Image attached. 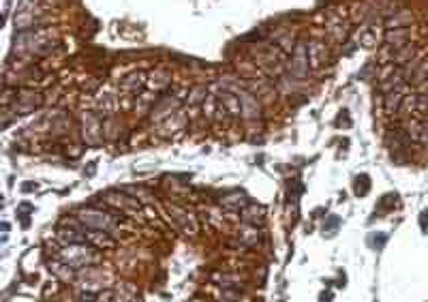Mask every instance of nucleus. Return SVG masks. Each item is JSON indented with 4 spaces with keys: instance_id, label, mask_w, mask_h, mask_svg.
I'll return each mask as SVG.
<instances>
[{
    "instance_id": "3",
    "label": "nucleus",
    "mask_w": 428,
    "mask_h": 302,
    "mask_svg": "<svg viewBox=\"0 0 428 302\" xmlns=\"http://www.w3.org/2000/svg\"><path fill=\"white\" fill-rule=\"evenodd\" d=\"M82 232H84L86 242H92V244H96V246H105V249H112V246H114V240L109 238L107 234L96 232L94 228H90V230H82Z\"/></svg>"
},
{
    "instance_id": "1",
    "label": "nucleus",
    "mask_w": 428,
    "mask_h": 302,
    "mask_svg": "<svg viewBox=\"0 0 428 302\" xmlns=\"http://www.w3.org/2000/svg\"><path fill=\"white\" fill-rule=\"evenodd\" d=\"M98 253L88 249V246H80V244H69L67 249L62 251V262L69 266H88L96 262Z\"/></svg>"
},
{
    "instance_id": "6",
    "label": "nucleus",
    "mask_w": 428,
    "mask_h": 302,
    "mask_svg": "<svg viewBox=\"0 0 428 302\" xmlns=\"http://www.w3.org/2000/svg\"><path fill=\"white\" fill-rule=\"evenodd\" d=\"M426 217H428V212H426Z\"/></svg>"
},
{
    "instance_id": "5",
    "label": "nucleus",
    "mask_w": 428,
    "mask_h": 302,
    "mask_svg": "<svg viewBox=\"0 0 428 302\" xmlns=\"http://www.w3.org/2000/svg\"><path fill=\"white\" fill-rule=\"evenodd\" d=\"M49 268H52V270L56 272L60 279H73V272L69 270V264H67V268H62L58 262H54V264H49Z\"/></svg>"
},
{
    "instance_id": "2",
    "label": "nucleus",
    "mask_w": 428,
    "mask_h": 302,
    "mask_svg": "<svg viewBox=\"0 0 428 302\" xmlns=\"http://www.w3.org/2000/svg\"><path fill=\"white\" fill-rule=\"evenodd\" d=\"M80 219L88 225V228H94V230H103V228H109V223L116 221L114 217H107L103 212H94V210H88V212H82Z\"/></svg>"
},
{
    "instance_id": "4",
    "label": "nucleus",
    "mask_w": 428,
    "mask_h": 302,
    "mask_svg": "<svg viewBox=\"0 0 428 302\" xmlns=\"http://www.w3.org/2000/svg\"><path fill=\"white\" fill-rule=\"evenodd\" d=\"M402 101V94L400 92H396V94H390L388 99H386V110L392 114V112H396L398 110V103Z\"/></svg>"
}]
</instances>
